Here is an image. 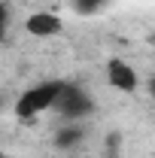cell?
Returning a JSON list of instances; mask_svg holds the SVG:
<instances>
[{
    "label": "cell",
    "instance_id": "1",
    "mask_svg": "<svg viewBox=\"0 0 155 158\" xmlns=\"http://www.w3.org/2000/svg\"><path fill=\"white\" fill-rule=\"evenodd\" d=\"M64 88V79H49V82H40L34 88H27L19 100H15V116L19 118H34L46 110H52L55 98L61 94Z\"/></svg>",
    "mask_w": 155,
    "mask_h": 158
},
{
    "label": "cell",
    "instance_id": "3",
    "mask_svg": "<svg viewBox=\"0 0 155 158\" xmlns=\"http://www.w3.org/2000/svg\"><path fill=\"white\" fill-rule=\"evenodd\" d=\"M107 82H110L113 88H119V91H134L140 79H137V70L131 67V64L113 58L110 64H107Z\"/></svg>",
    "mask_w": 155,
    "mask_h": 158
},
{
    "label": "cell",
    "instance_id": "4",
    "mask_svg": "<svg viewBox=\"0 0 155 158\" xmlns=\"http://www.w3.org/2000/svg\"><path fill=\"white\" fill-rule=\"evenodd\" d=\"M24 31L31 37H55L61 31V19L55 12H34V15H27V21H24Z\"/></svg>",
    "mask_w": 155,
    "mask_h": 158
},
{
    "label": "cell",
    "instance_id": "7",
    "mask_svg": "<svg viewBox=\"0 0 155 158\" xmlns=\"http://www.w3.org/2000/svg\"><path fill=\"white\" fill-rule=\"evenodd\" d=\"M6 21H9V12H6V6L0 3V40H3V31H6Z\"/></svg>",
    "mask_w": 155,
    "mask_h": 158
},
{
    "label": "cell",
    "instance_id": "2",
    "mask_svg": "<svg viewBox=\"0 0 155 158\" xmlns=\"http://www.w3.org/2000/svg\"><path fill=\"white\" fill-rule=\"evenodd\" d=\"M52 106L58 110L61 116H67V118H82V116H88V113L94 110V100H91L88 91H82L79 85L64 82V88H61V94L55 98Z\"/></svg>",
    "mask_w": 155,
    "mask_h": 158
},
{
    "label": "cell",
    "instance_id": "8",
    "mask_svg": "<svg viewBox=\"0 0 155 158\" xmlns=\"http://www.w3.org/2000/svg\"><path fill=\"white\" fill-rule=\"evenodd\" d=\"M0 158H3V152H0Z\"/></svg>",
    "mask_w": 155,
    "mask_h": 158
},
{
    "label": "cell",
    "instance_id": "6",
    "mask_svg": "<svg viewBox=\"0 0 155 158\" xmlns=\"http://www.w3.org/2000/svg\"><path fill=\"white\" fill-rule=\"evenodd\" d=\"M100 3H103V0H76V9L88 15V12H97V6H100Z\"/></svg>",
    "mask_w": 155,
    "mask_h": 158
},
{
    "label": "cell",
    "instance_id": "5",
    "mask_svg": "<svg viewBox=\"0 0 155 158\" xmlns=\"http://www.w3.org/2000/svg\"><path fill=\"white\" fill-rule=\"evenodd\" d=\"M82 128H61L58 134H55V146H61V149H67V146H76L79 140H82Z\"/></svg>",
    "mask_w": 155,
    "mask_h": 158
}]
</instances>
